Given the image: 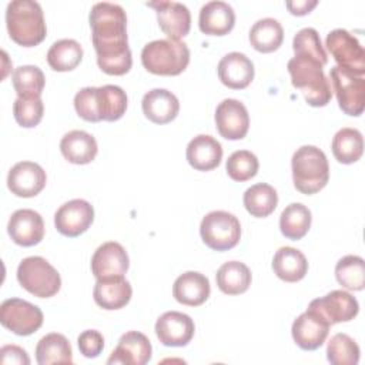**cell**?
<instances>
[{"mask_svg":"<svg viewBox=\"0 0 365 365\" xmlns=\"http://www.w3.org/2000/svg\"><path fill=\"white\" fill-rule=\"evenodd\" d=\"M88 21L98 67L110 76L128 73L133 57L127 40V16L124 9L115 3H96L91 7Z\"/></svg>","mask_w":365,"mask_h":365,"instance_id":"6da1fadb","label":"cell"},{"mask_svg":"<svg viewBox=\"0 0 365 365\" xmlns=\"http://www.w3.org/2000/svg\"><path fill=\"white\" fill-rule=\"evenodd\" d=\"M6 26L13 41L23 47L40 44L47 34L41 6L34 0H13L6 9Z\"/></svg>","mask_w":365,"mask_h":365,"instance_id":"7a4b0ae2","label":"cell"},{"mask_svg":"<svg viewBox=\"0 0 365 365\" xmlns=\"http://www.w3.org/2000/svg\"><path fill=\"white\" fill-rule=\"evenodd\" d=\"M322 67L319 61L301 56H294L287 64L292 86L302 91L305 101L312 107H324L332 98L331 83Z\"/></svg>","mask_w":365,"mask_h":365,"instance_id":"3957f363","label":"cell"},{"mask_svg":"<svg viewBox=\"0 0 365 365\" xmlns=\"http://www.w3.org/2000/svg\"><path fill=\"white\" fill-rule=\"evenodd\" d=\"M295 188L302 194H315L329 180V164L325 153L315 145L299 147L291 160Z\"/></svg>","mask_w":365,"mask_h":365,"instance_id":"277c9868","label":"cell"},{"mask_svg":"<svg viewBox=\"0 0 365 365\" xmlns=\"http://www.w3.org/2000/svg\"><path fill=\"white\" fill-rule=\"evenodd\" d=\"M141 63L153 74L178 76L190 63V48L181 40H154L143 47Z\"/></svg>","mask_w":365,"mask_h":365,"instance_id":"5b68a950","label":"cell"},{"mask_svg":"<svg viewBox=\"0 0 365 365\" xmlns=\"http://www.w3.org/2000/svg\"><path fill=\"white\" fill-rule=\"evenodd\" d=\"M19 284L31 295L50 298L60 291L61 278L58 271L43 257L24 258L17 267Z\"/></svg>","mask_w":365,"mask_h":365,"instance_id":"8992f818","label":"cell"},{"mask_svg":"<svg viewBox=\"0 0 365 365\" xmlns=\"http://www.w3.org/2000/svg\"><path fill=\"white\" fill-rule=\"evenodd\" d=\"M200 234L204 244L214 251L234 248L241 238L240 220L228 211H211L200 224Z\"/></svg>","mask_w":365,"mask_h":365,"instance_id":"52a82bcc","label":"cell"},{"mask_svg":"<svg viewBox=\"0 0 365 365\" xmlns=\"http://www.w3.org/2000/svg\"><path fill=\"white\" fill-rule=\"evenodd\" d=\"M329 77L339 108L348 115H361L365 107L364 76H356L339 66H334L329 71Z\"/></svg>","mask_w":365,"mask_h":365,"instance_id":"ba28073f","label":"cell"},{"mask_svg":"<svg viewBox=\"0 0 365 365\" xmlns=\"http://www.w3.org/2000/svg\"><path fill=\"white\" fill-rule=\"evenodd\" d=\"M41 309L20 298H9L0 307V322L16 335L27 336L34 334L43 325Z\"/></svg>","mask_w":365,"mask_h":365,"instance_id":"9c48e42d","label":"cell"},{"mask_svg":"<svg viewBox=\"0 0 365 365\" xmlns=\"http://www.w3.org/2000/svg\"><path fill=\"white\" fill-rule=\"evenodd\" d=\"M325 46L338 63L336 66L356 76L365 74V50L358 38L345 29H335L327 34Z\"/></svg>","mask_w":365,"mask_h":365,"instance_id":"30bf717a","label":"cell"},{"mask_svg":"<svg viewBox=\"0 0 365 365\" xmlns=\"http://www.w3.org/2000/svg\"><path fill=\"white\" fill-rule=\"evenodd\" d=\"M94 221L93 205L81 198L64 202L54 214L57 231L66 237H78L86 232Z\"/></svg>","mask_w":365,"mask_h":365,"instance_id":"8fae6325","label":"cell"},{"mask_svg":"<svg viewBox=\"0 0 365 365\" xmlns=\"http://www.w3.org/2000/svg\"><path fill=\"white\" fill-rule=\"evenodd\" d=\"M308 308L322 315L329 325L338 322H348L359 312V304L355 297L342 289H334L322 298L312 299Z\"/></svg>","mask_w":365,"mask_h":365,"instance_id":"7c38bea8","label":"cell"},{"mask_svg":"<svg viewBox=\"0 0 365 365\" xmlns=\"http://www.w3.org/2000/svg\"><path fill=\"white\" fill-rule=\"evenodd\" d=\"M329 322L317 311L308 308L292 322L291 334L294 342L304 351L318 349L327 339Z\"/></svg>","mask_w":365,"mask_h":365,"instance_id":"4fadbf2b","label":"cell"},{"mask_svg":"<svg viewBox=\"0 0 365 365\" xmlns=\"http://www.w3.org/2000/svg\"><path fill=\"white\" fill-rule=\"evenodd\" d=\"M215 125L221 137L241 140L250 128V115L245 106L235 98L222 100L215 110Z\"/></svg>","mask_w":365,"mask_h":365,"instance_id":"5bb4252c","label":"cell"},{"mask_svg":"<svg viewBox=\"0 0 365 365\" xmlns=\"http://www.w3.org/2000/svg\"><path fill=\"white\" fill-rule=\"evenodd\" d=\"M155 335L165 346H185L194 336L195 325L190 315L167 311L155 322Z\"/></svg>","mask_w":365,"mask_h":365,"instance_id":"9a60e30c","label":"cell"},{"mask_svg":"<svg viewBox=\"0 0 365 365\" xmlns=\"http://www.w3.org/2000/svg\"><path fill=\"white\" fill-rule=\"evenodd\" d=\"M46 171L33 161H20L11 167L7 175L9 190L23 198L36 197L46 187Z\"/></svg>","mask_w":365,"mask_h":365,"instance_id":"2e32d148","label":"cell"},{"mask_svg":"<svg viewBox=\"0 0 365 365\" xmlns=\"http://www.w3.org/2000/svg\"><path fill=\"white\" fill-rule=\"evenodd\" d=\"M130 267V259L124 247L115 241L101 244L91 257V272L97 279L110 277H124Z\"/></svg>","mask_w":365,"mask_h":365,"instance_id":"e0dca14e","label":"cell"},{"mask_svg":"<svg viewBox=\"0 0 365 365\" xmlns=\"http://www.w3.org/2000/svg\"><path fill=\"white\" fill-rule=\"evenodd\" d=\"M147 6L155 9L158 26L168 38L180 40L188 34L191 13L185 4L178 1H151Z\"/></svg>","mask_w":365,"mask_h":365,"instance_id":"ac0fdd59","label":"cell"},{"mask_svg":"<svg viewBox=\"0 0 365 365\" xmlns=\"http://www.w3.org/2000/svg\"><path fill=\"white\" fill-rule=\"evenodd\" d=\"M7 232L17 245L33 247L44 237V221L37 211L21 208L11 214L7 224Z\"/></svg>","mask_w":365,"mask_h":365,"instance_id":"d6986e66","label":"cell"},{"mask_svg":"<svg viewBox=\"0 0 365 365\" xmlns=\"http://www.w3.org/2000/svg\"><path fill=\"white\" fill-rule=\"evenodd\" d=\"M151 352L150 339L144 334L138 331H128L118 339V344L107 359V364L145 365L151 359Z\"/></svg>","mask_w":365,"mask_h":365,"instance_id":"ffe728a7","label":"cell"},{"mask_svg":"<svg viewBox=\"0 0 365 365\" xmlns=\"http://www.w3.org/2000/svg\"><path fill=\"white\" fill-rule=\"evenodd\" d=\"M217 73L224 86L232 90H241L250 86L254 78L255 68L252 61L244 53L232 51L220 60Z\"/></svg>","mask_w":365,"mask_h":365,"instance_id":"44dd1931","label":"cell"},{"mask_svg":"<svg viewBox=\"0 0 365 365\" xmlns=\"http://www.w3.org/2000/svg\"><path fill=\"white\" fill-rule=\"evenodd\" d=\"M185 157L194 170L210 171L220 165L222 160V147L212 135L198 134L188 143Z\"/></svg>","mask_w":365,"mask_h":365,"instance_id":"7402d4cb","label":"cell"},{"mask_svg":"<svg viewBox=\"0 0 365 365\" xmlns=\"http://www.w3.org/2000/svg\"><path fill=\"white\" fill-rule=\"evenodd\" d=\"M235 24L234 9L221 0H212L205 3L200 9L198 26L204 34L225 36Z\"/></svg>","mask_w":365,"mask_h":365,"instance_id":"603a6c76","label":"cell"},{"mask_svg":"<svg viewBox=\"0 0 365 365\" xmlns=\"http://www.w3.org/2000/svg\"><path fill=\"white\" fill-rule=\"evenodd\" d=\"M141 108L150 121L155 124H167L177 117L180 103L171 91L165 88H153L144 94Z\"/></svg>","mask_w":365,"mask_h":365,"instance_id":"cb8c5ba5","label":"cell"},{"mask_svg":"<svg viewBox=\"0 0 365 365\" xmlns=\"http://www.w3.org/2000/svg\"><path fill=\"white\" fill-rule=\"evenodd\" d=\"M211 292L208 278L197 271H187L177 277L173 285V297L182 305L198 307L204 304Z\"/></svg>","mask_w":365,"mask_h":365,"instance_id":"d4e9b609","label":"cell"},{"mask_svg":"<svg viewBox=\"0 0 365 365\" xmlns=\"http://www.w3.org/2000/svg\"><path fill=\"white\" fill-rule=\"evenodd\" d=\"M133 295V288L124 277L97 279L93 291L94 301L104 309H120L125 307Z\"/></svg>","mask_w":365,"mask_h":365,"instance_id":"484cf974","label":"cell"},{"mask_svg":"<svg viewBox=\"0 0 365 365\" xmlns=\"http://www.w3.org/2000/svg\"><path fill=\"white\" fill-rule=\"evenodd\" d=\"M63 157L73 164L91 163L98 151L96 138L83 130H71L66 133L60 141Z\"/></svg>","mask_w":365,"mask_h":365,"instance_id":"4316f807","label":"cell"},{"mask_svg":"<svg viewBox=\"0 0 365 365\" xmlns=\"http://www.w3.org/2000/svg\"><path fill=\"white\" fill-rule=\"evenodd\" d=\"M272 269L279 279L285 282H297L307 275L308 261L299 250L281 247L272 258Z\"/></svg>","mask_w":365,"mask_h":365,"instance_id":"83f0119b","label":"cell"},{"mask_svg":"<svg viewBox=\"0 0 365 365\" xmlns=\"http://www.w3.org/2000/svg\"><path fill=\"white\" fill-rule=\"evenodd\" d=\"M251 279L252 275L250 268L240 261L224 262L215 274L220 291L227 295H240L245 292L251 285Z\"/></svg>","mask_w":365,"mask_h":365,"instance_id":"f1b7e54d","label":"cell"},{"mask_svg":"<svg viewBox=\"0 0 365 365\" xmlns=\"http://www.w3.org/2000/svg\"><path fill=\"white\" fill-rule=\"evenodd\" d=\"M250 43L259 53H272L279 48L284 40L281 23L272 17L257 20L250 30Z\"/></svg>","mask_w":365,"mask_h":365,"instance_id":"f546056e","label":"cell"},{"mask_svg":"<svg viewBox=\"0 0 365 365\" xmlns=\"http://www.w3.org/2000/svg\"><path fill=\"white\" fill-rule=\"evenodd\" d=\"M36 361L38 365L71 364L73 352L68 339L57 332L44 335L36 346Z\"/></svg>","mask_w":365,"mask_h":365,"instance_id":"4dcf8cb0","label":"cell"},{"mask_svg":"<svg viewBox=\"0 0 365 365\" xmlns=\"http://www.w3.org/2000/svg\"><path fill=\"white\" fill-rule=\"evenodd\" d=\"M331 148L338 163H356L364 153V137L359 130L352 127H344L335 133Z\"/></svg>","mask_w":365,"mask_h":365,"instance_id":"1f68e13d","label":"cell"},{"mask_svg":"<svg viewBox=\"0 0 365 365\" xmlns=\"http://www.w3.org/2000/svg\"><path fill=\"white\" fill-rule=\"evenodd\" d=\"M245 210L257 218L268 217L274 212L278 204V194L275 188L265 182H258L245 190L244 197Z\"/></svg>","mask_w":365,"mask_h":365,"instance_id":"d6a6232c","label":"cell"},{"mask_svg":"<svg viewBox=\"0 0 365 365\" xmlns=\"http://www.w3.org/2000/svg\"><path fill=\"white\" fill-rule=\"evenodd\" d=\"M83 58V47L73 38H61L51 44L47 51V63L54 71H71Z\"/></svg>","mask_w":365,"mask_h":365,"instance_id":"836d02e7","label":"cell"},{"mask_svg":"<svg viewBox=\"0 0 365 365\" xmlns=\"http://www.w3.org/2000/svg\"><path fill=\"white\" fill-rule=\"evenodd\" d=\"M311 211L301 202H292L284 208L279 217V230L289 240H301L311 227Z\"/></svg>","mask_w":365,"mask_h":365,"instance_id":"e575fe53","label":"cell"},{"mask_svg":"<svg viewBox=\"0 0 365 365\" xmlns=\"http://www.w3.org/2000/svg\"><path fill=\"white\" fill-rule=\"evenodd\" d=\"M13 87L21 98H38L43 93L46 78L37 66H20L13 73Z\"/></svg>","mask_w":365,"mask_h":365,"instance_id":"d590c367","label":"cell"},{"mask_svg":"<svg viewBox=\"0 0 365 365\" xmlns=\"http://www.w3.org/2000/svg\"><path fill=\"white\" fill-rule=\"evenodd\" d=\"M339 285L349 291H362L365 287V262L358 255H345L335 265Z\"/></svg>","mask_w":365,"mask_h":365,"instance_id":"8d00e7d4","label":"cell"},{"mask_svg":"<svg viewBox=\"0 0 365 365\" xmlns=\"http://www.w3.org/2000/svg\"><path fill=\"white\" fill-rule=\"evenodd\" d=\"M100 115L104 121L120 120L127 110L125 91L114 84H106L98 87Z\"/></svg>","mask_w":365,"mask_h":365,"instance_id":"74e56055","label":"cell"},{"mask_svg":"<svg viewBox=\"0 0 365 365\" xmlns=\"http://www.w3.org/2000/svg\"><path fill=\"white\" fill-rule=\"evenodd\" d=\"M359 354L358 344L342 332L332 335L327 346V358L332 365H356Z\"/></svg>","mask_w":365,"mask_h":365,"instance_id":"f35d334b","label":"cell"},{"mask_svg":"<svg viewBox=\"0 0 365 365\" xmlns=\"http://www.w3.org/2000/svg\"><path fill=\"white\" fill-rule=\"evenodd\" d=\"M292 48L295 56L301 57H309L317 61H319L322 66L327 64L328 56L322 47L321 37L318 31L312 27L301 29L292 40Z\"/></svg>","mask_w":365,"mask_h":365,"instance_id":"ab89813d","label":"cell"},{"mask_svg":"<svg viewBox=\"0 0 365 365\" xmlns=\"http://www.w3.org/2000/svg\"><path fill=\"white\" fill-rule=\"evenodd\" d=\"M258 167H259V163L257 155L248 150L234 151L228 157L225 164V170L230 178L240 182L248 181L252 177H255L258 173Z\"/></svg>","mask_w":365,"mask_h":365,"instance_id":"60d3db41","label":"cell"},{"mask_svg":"<svg viewBox=\"0 0 365 365\" xmlns=\"http://www.w3.org/2000/svg\"><path fill=\"white\" fill-rule=\"evenodd\" d=\"M13 113H14V120L17 121L19 125L24 128H31L36 127L44 113V104L41 98H21L17 97L13 106Z\"/></svg>","mask_w":365,"mask_h":365,"instance_id":"b9f144b4","label":"cell"},{"mask_svg":"<svg viewBox=\"0 0 365 365\" xmlns=\"http://www.w3.org/2000/svg\"><path fill=\"white\" fill-rule=\"evenodd\" d=\"M74 108L77 114L86 121H101L98 87H84L80 91H77L74 96Z\"/></svg>","mask_w":365,"mask_h":365,"instance_id":"7bdbcfd3","label":"cell"},{"mask_svg":"<svg viewBox=\"0 0 365 365\" xmlns=\"http://www.w3.org/2000/svg\"><path fill=\"white\" fill-rule=\"evenodd\" d=\"M77 345L80 352L86 358H96L101 354L104 348V338L97 329L83 331L77 338Z\"/></svg>","mask_w":365,"mask_h":365,"instance_id":"ee69618b","label":"cell"},{"mask_svg":"<svg viewBox=\"0 0 365 365\" xmlns=\"http://www.w3.org/2000/svg\"><path fill=\"white\" fill-rule=\"evenodd\" d=\"M0 362L1 364H17V365H29L30 358L27 352L17 345H4L0 349Z\"/></svg>","mask_w":365,"mask_h":365,"instance_id":"f6af8a7d","label":"cell"},{"mask_svg":"<svg viewBox=\"0 0 365 365\" xmlns=\"http://www.w3.org/2000/svg\"><path fill=\"white\" fill-rule=\"evenodd\" d=\"M318 4L317 0H295V1H287L285 6L294 16H305L308 14L315 6Z\"/></svg>","mask_w":365,"mask_h":365,"instance_id":"bcb514c9","label":"cell"}]
</instances>
